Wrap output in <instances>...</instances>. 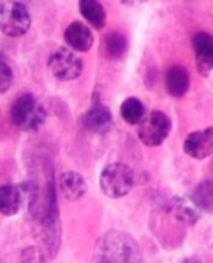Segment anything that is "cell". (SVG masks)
Instances as JSON below:
<instances>
[{"label": "cell", "mask_w": 213, "mask_h": 263, "mask_svg": "<svg viewBox=\"0 0 213 263\" xmlns=\"http://www.w3.org/2000/svg\"><path fill=\"white\" fill-rule=\"evenodd\" d=\"M28 213L33 223L36 237L40 240L41 249L48 261L58 255L61 242V224L57 186L54 179L48 180L43 196H38L27 204Z\"/></svg>", "instance_id": "6da1fadb"}, {"label": "cell", "mask_w": 213, "mask_h": 263, "mask_svg": "<svg viewBox=\"0 0 213 263\" xmlns=\"http://www.w3.org/2000/svg\"><path fill=\"white\" fill-rule=\"evenodd\" d=\"M93 261L102 263L141 262L142 253L135 237L112 230L98 240L93 250Z\"/></svg>", "instance_id": "7a4b0ae2"}, {"label": "cell", "mask_w": 213, "mask_h": 263, "mask_svg": "<svg viewBox=\"0 0 213 263\" xmlns=\"http://www.w3.org/2000/svg\"><path fill=\"white\" fill-rule=\"evenodd\" d=\"M11 120L19 130L25 133H37L46 123V108L30 92H25L15 99L11 105Z\"/></svg>", "instance_id": "3957f363"}, {"label": "cell", "mask_w": 213, "mask_h": 263, "mask_svg": "<svg viewBox=\"0 0 213 263\" xmlns=\"http://www.w3.org/2000/svg\"><path fill=\"white\" fill-rule=\"evenodd\" d=\"M135 185V173L122 163H111L99 175V186L105 196L121 198L127 196Z\"/></svg>", "instance_id": "277c9868"}, {"label": "cell", "mask_w": 213, "mask_h": 263, "mask_svg": "<svg viewBox=\"0 0 213 263\" xmlns=\"http://www.w3.org/2000/svg\"><path fill=\"white\" fill-rule=\"evenodd\" d=\"M31 15L25 4L20 2H2L0 5V26L5 36L22 37L31 28Z\"/></svg>", "instance_id": "5b68a950"}, {"label": "cell", "mask_w": 213, "mask_h": 263, "mask_svg": "<svg viewBox=\"0 0 213 263\" xmlns=\"http://www.w3.org/2000/svg\"><path fill=\"white\" fill-rule=\"evenodd\" d=\"M173 124L170 118L163 110H152L137 126L138 140L148 147L161 146L168 139Z\"/></svg>", "instance_id": "8992f818"}, {"label": "cell", "mask_w": 213, "mask_h": 263, "mask_svg": "<svg viewBox=\"0 0 213 263\" xmlns=\"http://www.w3.org/2000/svg\"><path fill=\"white\" fill-rule=\"evenodd\" d=\"M48 70L54 79L59 81H74L81 76L82 60L69 48L60 47L50 53Z\"/></svg>", "instance_id": "52a82bcc"}, {"label": "cell", "mask_w": 213, "mask_h": 263, "mask_svg": "<svg viewBox=\"0 0 213 263\" xmlns=\"http://www.w3.org/2000/svg\"><path fill=\"white\" fill-rule=\"evenodd\" d=\"M192 49L196 70L203 78H208L213 71V34L208 32L193 34Z\"/></svg>", "instance_id": "ba28073f"}, {"label": "cell", "mask_w": 213, "mask_h": 263, "mask_svg": "<svg viewBox=\"0 0 213 263\" xmlns=\"http://www.w3.org/2000/svg\"><path fill=\"white\" fill-rule=\"evenodd\" d=\"M184 153L193 159H206L213 155V126L189 134L183 145Z\"/></svg>", "instance_id": "9c48e42d"}, {"label": "cell", "mask_w": 213, "mask_h": 263, "mask_svg": "<svg viewBox=\"0 0 213 263\" xmlns=\"http://www.w3.org/2000/svg\"><path fill=\"white\" fill-rule=\"evenodd\" d=\"M81 123L85 129L93 134L108 133L113 126L112 110L106 105H103L97 97L92 107L83 114Z\"/></svg>", "instance_id": "30bf717a"}, {"label": "cell", "mask_w": 213, "mask_h": 263, "mask_svg": "<svg viewBox=\"0 0 213 263\" xmlns=\"http://www.w3.org/2000/svg\"><path fill=\"white\" fill-rule=\"evenodd\" d=\"M167 212L177 222L185 226H195L201 217V210L196 206L191 197L175 196L168 202Z\"/></svg>", "instance_id": "8fae6325"}, {"label": "cell", "mask_w": 213, "mask_h": 263, "mask_svg": "<svg viewBox=\"0 0 213 263\" xmlns=\"http://www.w3.org/2000/svg\"><path fill=\"white\" fill-rule=\"evenodd\" d=\"M64 41L75 52L87 53L91 50L95 38L91 28L81 21L71 22L64 31Z\"/></svg>", "instance_id": "7c38bea8"}, {"label": "cell", "mask_w": 213, "mask_h": 263, "mask_svg": "<svg viewBox=\"0 0 213 263\" xmlns=\"http://www.w3.org/2000/svg\"><path fill=\"white\" fill-rule=\"evenodd\" d=\"M59 191L61 196L69 202L80 201L86 195L88 186L86 179L75 171H67L61 173L59 176Z\"/></svg>", "instance_id": "4fadbf2b"}, {"label": "cell", "mask_w": 213, "mask_h": 263, "mask_svg": "<svg viewBox=\"0 0 213 263\" xmlns=\"http://www.w3.org/2000/svg\"><path fill=\"white\" fill-rule=\"evenodd\" d=\"M166 88L174 98H182L190 88V73L185 66L174 64L166 72Z\"/></svg>", "instance_id": "5bb4252c"}, {"label": "cell", "mask_w": 213, "mask_h": 263, "mask_svg": "<svg viewBox=\"0 0 213 263\" xmlns=\"http://www.w3.org/2000/svg\"><path fill=\"white\" fill-rule=\"evenodd\" d=\"M129 49V41L127 36L121 32L113 31L108 32L104 37L102 38L101 50L103 57L108 60L117 62L127 55Z\"/></svg>", "instance_id": "9a60e30c"}, {"label": "cell", "mask_w": 213, "mask_h": 263, "mask_svg": "<svg viewBox=\"0 0 213 263\" xmlns=\"http://www.w3.org/2000/svg\"><path fill=\"white\" fill-rule=\"evenodd\" d=\"M25 201L20 185L5 184L0 187V212L4 217H12L19 213Z\"/></svg>", "instance_id": "2e32d148"}, {"label": "cell", "mask_w": 213, "mask_h": 263, "mask_svg": "<svg viewBox=\"0 0 213 263\" xmlns=\"http://www.w3.org/2000/svg\"><path fill=\"white\" fill-rule=\"evenodd\" d=\"M80 14L97 31L104 28L106 22V14L101 2L97 0H81L79 3Z\"/></svg>", "instance_id": "e0dca14e"}, {"label": "cell", "mask_w": 213, "mask_h": 263, "mask_svg": "<svg viewBox=\"0 0 213 263\" xmlns=\"http://www.w3.org/2000/svg\"><path fill=\"white\" fill-rule=\"evenodd\" d=\"M120 117L129 125H138L146 117V107L141 99L129 97L120 105Z\"/></svg>", "instance_id": "ac0fdd59"}, {"label": "cell", "mask_w": 213, "mask_h": 263, "mask_svg": "<svg viewBox=\"0 0 213 263\" xmlns=\"http://www.w3.org/2000/svg\"><path fill=\"white\" fill-rule=\"evenodd\" d=\"M191 200L202 212L213 213V181H200L191 194Z\"/></svg>", "instance_id": "d6986e66"}, {"label": "cell", "mask_w": 213, "mask_h": 263, "mask_svg": "<svg viewBox=\"0 0 213 263\" xmlns=\"http://www.w3.org/2000/svg\"><path fill=\"white\" fill-rule=\"evenodd\" d=\"M0 71H2V78H0V92L4 95L11 88L12 82H14V70L4 60L2 55V62H0Z\"/></svg>", "instance_id": "ffe728a7"}, {"label": "cell", "mask_w": 213, "mask_h": 263, "mask_svg": "<svg viewBox=\"0 0 213 263\" xmlns=\"http://www.w3.org/2000/svg\"><path fill=\"white\" fill-rule=\"evenodd\" d=\"M21 261L24 262H46L48 261L46 253L41 248H28L22 251Z\"/></svg>", "instance_id": "44dd1931"}]
</instances>
